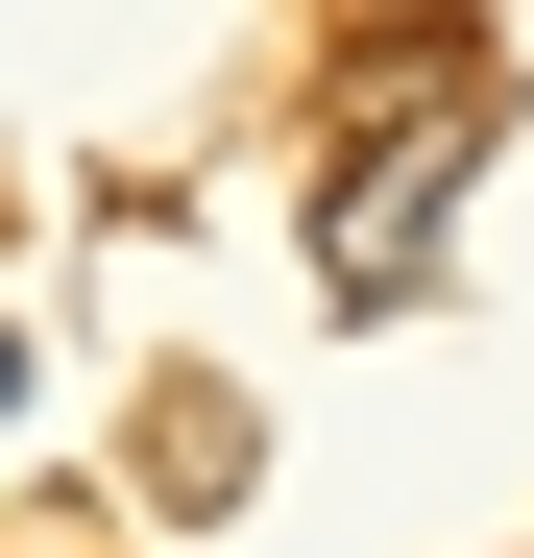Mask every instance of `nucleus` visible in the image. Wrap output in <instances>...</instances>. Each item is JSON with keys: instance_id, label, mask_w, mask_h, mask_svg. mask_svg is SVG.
Returning <instances> with one entry per match:
<instances>
[{"instance_id": "f257e3e1", "label": "nucleus", "mask_w": 534, "mask_h": 558, "mask_svg": "<svg viewBox=\"0 0 534 558\" xmlns=\"http://www.w3.org/2000/svg\"><path fill=\"white\" fill-rule=\"evenodd\" d=\"M486 146H510V73H462V98H437V122H389L365 170H316V292H340V316L437 292V219L486 195Z\"/></svg>"}, {"instance_id": "f03ea898", "label": "nucleus", "mask_w": 534, "mask_h": 558, "mask_svg": "<svg viewBox=\"0 0 534 558\" xmlns=\"http://www.w3.org/2000/svg\"><path fill=\"white\" fill-rule=\"evenodd\" d=\"M0 413H25V340H0Z\"/></svg>"}]
</instances>
